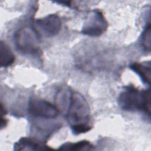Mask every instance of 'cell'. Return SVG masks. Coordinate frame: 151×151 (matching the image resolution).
Here are the masks:
<instances>
[{
	"mask_svg": "<svg viewBox=\"0 0 151 151\" xmlns=\"http://www.w3.org/2000/svg\"><path fill=\"white\" fill-rule=\"evenodd\" d=\"M66 116L74 134H78L91 130L90 106L81 94L71 92Z\"/></svg>",
	"mask_w": 151,
	"mask_h": 151,
	"instance_id": "1",
	"label": "cell"
},
{
	"mask_svg": "<svg viewBox=\"0 0 151 151\" xmlns=\"http://www.w3.org/2000/svg\"><path fill=\"white\" fill-rule=\"evenodd\" d=\"M118 103L122 109L128 111L142 110L150 116V90L140 91L133 86L125 87L120 94Z\"/></svg>",
	"mask_w": 151,
	"mask_h": 151,
	"instance_id": "2",
	"label": "cell"
},
{
	"mask_svg": "<svg viewBox=\"0 0 151 151\" xmlns=\"http://www.w3.org/2000/svg\"><path fill=\"white\" fill-rule=\"evenodd\" d=\"M15 42L18 49L24 54H35L40 49L39 35L31 28L18 29L15 34Z\"/></svg>",
	"mask_w": 151,
	"mask_h": 151,
	"instance_id": "3",
	"label": "cell"
},
{
	"mask_svg": "<svg viewBox=\"0 0 151 151\" xmlns=\"http://www.w3.org/2000/svg\"><path fill=\"white\" fill-rule=\"evenodd\" d=\"M107 27L108 24L103 13L95 9L87 15L81 32L90 37H99L106 31Z\"/></svg>",
	"mask_w": 151,
	"mask_h": 151,
	"instance_id": "4",
	"label": "cell"
},
{
	"mask_svg": "<svg viewBox=\"0 0 151 151\" xmlns=\"http://www.w3.org/2000/svg\"><path fill=\"white\" fill-rule=\"evenodd\" d=\"M28 112L33 116L43 119H54L60 111L57 106L41 99L33 98L28 103Z\"/></svg>",
	"mask_w": 151,
	"mask_h": 151,
	"instance_id": "5",
	"label": "cell"
},
{
	"mask_svg": "<svg viewBox=\"0 0 151 151\" xmlns=\"http://www.w3.org/2000/svg\"><path fill=\"white\" fill-rule=\"evenodd\" d=\"M36 32L38 35L50 37L57 35L61 28V22L57 15L49 14L37 19L34 23Z\"/></svg>",
	"mask_w": 151,
	"mask_h": 151,
	"instance_id": "6",
	"label": "cell"
},
{
	"mask_svg": "<svg viewBox=\"0 0 151 151\" xmlns=\"http://www.w3.org/2000/svg\"><path fill=\"white\" fill-rule=\"evenodd\" d=\"M51 149L52 148L42 144L36 139L29 137H22L14 145L15 150H42Z\"/></svg>",
	"mask_w": 151,
	"mask_h": 151,
	"instance_id": "7",
	"label": "cell"
},
{
	"mask_svg": "<svg viewBox=\"0 0 151 151\" xmlns=\"http://www.w3.org/2000/svg\"><path fill=\"white\" fill-rule=\"evenodd\" d=\"M130 68L135 72L142 81L148 85L150 84L151 64L150 61L143 63H134L130 65Z\"/></svg>",
	"mask_w": 151,
	"mask_h": 151,
	"instance_id": "8",
	"label": "cell"
},
{
	"mask_svg": "<svg viewBox=\"0 0 151 151\" xmlns=\"http://www.w3.org/2000/svg\"><path fill=\"white\" fill-rule=\"evenodd\" d=\"M15 61V55L9 47L4 41L0 44V65L1 67H7Z\"/></svg>",
	"mask_w": 151,
	"mask_h": 151,
	"instance_id": "9",
	"label": "cell"
},
{
	"mask_svg": "<svg viewBox=\"0 0 151 151\" xmlns=\"http://www.w3.org/2000/svg\"><path fill=\"white\" fill-rule=\"evenodd\" d=\"M59 150H88L93 149V145L87 140H81L76 143H66L61 145Z\"/></svg>",
	"mask_w": 151,
	"mask_h": 151,
	"instance_id": "10",
	"label": "cell"
},
{
	"mask_svg": "<svg viewBox=\"0 0 151 151\" xmlns=\"http://www.w3.org/2000/svg\"><path fill=\"white\" fill-rule=\"evenodd\" d=\"M150 25L149 24L146 26L145 29L142 34L141 42L143 47L147 51L150 50Z\"/></svg>",
	"mask_w": 151,
	"mask_h": 151,
	"instance_id": "11",
	"label": "cell"
}]
</instances>
